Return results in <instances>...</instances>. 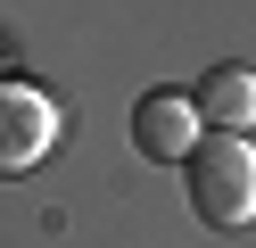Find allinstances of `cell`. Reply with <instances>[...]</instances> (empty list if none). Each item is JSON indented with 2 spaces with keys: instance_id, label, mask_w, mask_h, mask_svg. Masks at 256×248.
Returning <instances> with one entry per match:
<instances>
[{
  "instance_id": "6da1fadb",
  "label": "cell",
  "mask_w": 256,
  "mask_h": 248,
  "mask_svg": "<svg viewBox=\"0 0 256 248\" xmlns=\"http://www.w3.org/2000/svg\"><path fill=\"white\" fill-rule=\"evenodd\" d=\"M190 215L215 231H248L256 223V149L240 132H215V141L190 149Z\"/></svg>"
},
{
  "instance_id": "7a4b0ae2",
  "label": "cell",
  "mask_w": 256,
  "mask_h": 248,
  "mask_svg": "<svg viewBox=\"0 0 256 248\" xmlns=\"http://www.w3.org/2000/svg\"><path fill=\"white\" fill-rule=\"evenodd\" d=\"M50 141H58L50 91H34V83H0V182L34 174V165L50 157Z\"/></svg>"
},
{
  "instance_id": "3957f363",
  "label": "cell",
  "mask_w": 256,
  "mask_h": 248,
  "mask_svg": "<svg viewBox=\"0 0 256 248\" xmlns=\"http://www.w3.org/2000/svg\"><path fill=\"white\" fill-rule=\"evenodd\" d=\"M132 149L157 165H182L190 149H198V99L190 91H149L132 108Z\"/></svg>"
},
{
  "instance_id": "277c9868",
  "label": "cell",
  "mask_w": 256,
  "mask_h": 248,
  "mask_svg": "<svg viewBox=\"0 0 256 248\" xmlns=\"http://www.w3.org/2000/svg\"><path fill=\"white\" fill-rule=\"evenodd\" d=\"M198 124H215V132H248L256 124V75L248 66H206L198 75Z\"/></svg>"
}]
</instances>
